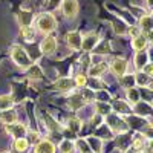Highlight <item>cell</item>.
Listing matches in <instances>:
<instances>
[{"instance_id":"obj_3","label":"cell","mask_w":153,"mask_h":153,"mask_svg":"<svg viewBox=\"0 0 153 153\" xmlns=\"http://www.w3.org/2000/svg\"><path fill=\"white\" fill-rule=\"evenodd\" d=\"M63 12H65V16L72 19L76 16V12H78V2L76 0H63Z\"/></svg>"},{"instance_id":"obj_28","label":"cell","mask_w":153,"mask_h":153,"mask_svg":"<svg viewBox=\"0 0 153 153\" xmlns=\"http://www.w3.org/2000/svg\"><path fill=\"white\" fill-rule=\"evenodd\" d=\"M115 107L117 109H120V112H124V113H127L130 109H129V106H126L124 103H121V101H117V103H115Z\"/></svg>"},{"instance_id":"obj_8","label":"cell","mask_w":153,"mask_h":153,"mask_svg":"<svg viewBox=\"0 0 153 153\" xmlns=\"http://www.w3.org/2000/svg\"><path fill=\"white\" fill-rule=\"evenodd\" d=\"M97 42H98V37H97V34H87L83 40H81V48L84 49V51H92L94 48H95V45H97Z\"/></svg>"},{"instance_id":"obj_34","label":"cell","mask_w":153,"mask_h":153,"mask_svg":"<svg viewBox=\"0 0 153 153\" xmlns=\"http://www.w3.org/2000/svg\"><path fill=\"white\" fill-rule=\"evenodd\" d=\"M78 146H80V149H81L83 153H91V150L87 149V146H86V143L83 141V139H81V141H78Z\"/></svg>"},{"instance_id":"obj_33","label":"cell","mask_w":153,"mask_h":153,"mask_svg":"<svg viewBox=\"0 0 153 153\" xmlns=\"http://www.w3.org/2000/svg\"><path fill=\"white\" fill-rule=\"evenodd\" d=\"M69 126L72 127V129H74L75 132H76V130H80V127H81V124H80L78 121H76V120H72V121L69 123Z\"/></svg>"},{"instance_id":"obj_27","label":"cell","mask_w":153,"mask_h":153,"mask_svg":"<svg viewBox=\"0 0 153 153\" xmlns=\"http://www.w3.org/2000/svg\"><path fill=\"white\" fill-rule=\"evenodd\" d=\"M97 107H98V112H100V113H109V112H110V106H109V104L98 103Z\"/></svg>"},{"instance_id":"obj_26","label":"cell","mask_w":153,"mask_h":153,"mask_svg":"<svg viewBox=\"0 0 153 153\" xmlns=\"http://www.w3.org/2000/svg\"><path fill=\"white\" fill-rule=\"evenodd\" d=\"M29 76H32V78H38V76H42V71H40V68L31 66V69H29Z\"/></svg>"},{"instance_id":"obj_23","label":"cell","mask_w":153,"mask_h":153,"mask_svg":"<svg viewBox=\"0 0 153 153\" xmlns=\"http://www.w3.org/2000/svg\"><path fill=\"white\" fill-rule=\"evenodd\" d=\"M113 29H115V32L120 34V35H123V34H126V32H127L126 25H124V23H121V22H115V23H113Z\"/></svg>"},{"instance_id":"obj_32","label":"cell","mask_w":153,"mask_h":153,"mask_svg":"<svg viewBox=\"0 0 153 153\" xmlns=\"http://www.w3.org/2000/svg\"><path fill=\"white\" fill-rule=\"evenodd\" d=\"M83 97H84V100H86V101H92L95 95H94V92H92V91H84V92H83Z\"/></svg>"},{"instance_id":"obj_13","label":"cell","mask_w":153,"mask_h":153,"mask_svg":"<svg viewBox=\"0 0 153 153\" xmlns=\"http://www.w3.org/2000/svg\"><path fill=\"white\" fill-rule=\"evenodd\" d=\"M109 121H110V126L112 127H117V132H123V130H126V124L117 117L115 118L113 115H110L109 117Z\"/></svg>"},{"instance_id":"obj_38","label":"cell","mask_w":153,"mask_h":153,"mask_svg":"<svg viewBox=\"0 0 153 153\" xmlns=\"http://www.w3.org/2000/svg\"><path fill=\"white\" fill-rule=\"evenodd\" d=\"M58 5V0H51V6H57Z\"/></svg>"},{"instance_id":"obj_10","label":"cell","mask_w":153,"mask_h":153,"mask_svg":"<svg viewBox=\"0 0 153 153\" xmlns=\"http://www.w3.org/2000/svg\"><path fill=\"white\" fill-rule=\"evenodd\" d=\"M35 153H55V147L52 143L46 141V139H43V141H40L37 144L35 147Z\"/></svg>"},{"instance_id":"obj_18","label":"cell","mask_w":153,"mask_h":153,"mask_svg":"<svg viewBox=\"0 0 153 153\" xmlns=\"http://www.w3.org/2000/svg\"><path fill=\"white\" fill-rule=\"evenodd\" d=\"M146 60H147V55H146V52H144V51H139V52H138V55H136V61H135L136 68H138V69H143V66L146 65Z\"/></svg>"},{"instance_id":"obj_31","label":"cell","mask_w":153,"mask_h":153,"mask_svg":"<svg viewBox=\"0 0 153 153\" xmlns=\"http://www.w3.org/2000/svg\"><path fill=\"white\" fill-rule=\"evenodd\" d=\"M75 83L78 84V86H84V84H86V76H84V75H76Z\"/></svg>"},{"instance_id":"obj_36","label":"cell","mask_w":153,"mask_h":153,"mask_svg":"<svg viewBox=\"0 0 153 153\" xmlns=\"http://www.w3.org/2000/svg\"><path fill=\"white\" fill-rule=\"evenodd\" d=\"M133 146H135V149H138V150L141 149V147H143V138H141V139L136 138L135 141H133Z\"/></svg>"},{"instance_id":"obj_41","label":"cell","mask_w":153,"mask_h":153,"mask_svg":"<svg viewBox=\"0 0 153 153\" xmlns=\"http://www.w3.org/2000/svg\"><path fill=\"white\" fill-rule=\"evenodd\" d=\"M141 153H143V152H141Z\"/></svg>"},{"instance_id":"obj_6","label":"cell","mask_w":153,"mask_h":153,"mask_svg":"<svg viewBox=\"0 0 153 153\" xmlns=\"http://www.w3.org/2000/svg\"><path fill=\"white\" fill-rule=\"evenodd\" d=\"M126 69H127V61L124 58H115L113 60V63H112L113 74H117L118 76H123L126 74Z\"/></svg>"},{"instance_id":"obj_16","label":"cell","mask_w":153,"mask_h":153,"mask_svg":"<svg viewBox=\"0 0 153 153\" xmlns=\"http://www.w3.org/2000/svg\"><path fill=\"white\" fill-rule=\"evenodd\" d=\"M12 104H14V101H12L11 97H0V109H2V110L11 109Z\"/></svg>"},{"instance_id":"obj_5","label":"cell","mask_w":153,"mask_h":153,"mask_svg":"<svg viewBox=\"0 0 153 153\" xmlns=\"http://www.w3.org/2000/svg\"><path fill=\"white\" fill-rule=\"evenodd\" d=\"M55 48H57V40L54 37H46L40 45V49L43 54H52L55 51Z\"/></svg>"},{"instance_id":"obj_9","label":"cell","mask_w":153,"mask_h":153,"mask_svg":"<svg viewBox=\"0 0 153 153\" xmlns=\"http://www.w3.org/2000/svg\"><path fill=\"white\" fill-rule=\"evenodd\" d=\"M6 130L16 138H22V135H25V132H26V127H25L23 124H8L6 126Z\"/></svg>"},{"instance_id":"obj_30","label":"cell","mask_w":153,"mask_h":153,"mask_svg":"<svg viewBox=\"0 0 153 153\" xmlns=\"http://www.w3.org/2000/svg\"><path fill=\"white\" fill-rule=\"evenodd\" d=\"M129 95H130V101H132V103H136V101H138V92L135 91V89H129Z\"/></svg>"},{"instance_id":"obj_35","label":"cell","mask_w":153,"mask_h":153,"mask_svg":"<svg viewBox=\"0 0 153 153\" xmlns=\"http://www.w3.org/2000/svg\"><path fill=\"white\" fill-rule=\"evenodd\" d=\"M143 69H144V74H147V75H152V63H146V65L143 66Z\"/></svg>"},{"instance_id":"obj_12","label":"cell","mask_w":153,"mask_h":153,"mask_svg":"<svg viewBox=\"0 0 153 153\" xmlns=\"http://www.w3.org/2000/svg\"><path fill=\"white\" fill-rule=\"evenodd\" d=\"M139 29L144 31V35L147 37L152 31V17L150 16H143L139 20Z\"/></svg>"},{"instance_id":"obj_25","label":"cell","mask_w":153,"mask_h":153,"mask_svg":"<svg viewBox=\"0 0 153 153\" xmlns=\"http://www.w3.org/2000/svg\"><path fill=\"white\" fill-rule=\"evenodd\" d=\"M60 149H61L63 153H72V152H74V144L66 139V141L61 143V147H60Z\"/></svg>"},{"instance_id":"obj_17","label":"cell","mask_w":153,"mask_h":153,"mask_svg":"<svg viewBox=\"0 0 153 153\" xmlns=\"http://www.w3.org/2000/svg\"><path fill=\"white\" fill-rule=\"evenodd\" d=\"M0 118H2L3 121H6V123H16V120H17V115L8 109V110H5L2 115H0Z\"/></svg>"},{"instance_id":"obj_37","label":"cell","mask_w":153,"mask_h":153,"mask_svg":"<svg viewBox=\"0 0 153 153\" xmlns=\"http://www.w3.org/2000/svg\"><path fill=\"white\" fill-rule=\"evenodd\" d=\"M129 32H130V34H132L133 37H136V35H139V34H141V32H139V29H138V28H130V29H129Z\"/></svg>"},{"instance_id":"obj_19","label":"cell","mask_w":153,"mask_h":153,"mask_svg":"<svg viewBox=\"0 0 153 153\" xmlns=\"http://www.w3.org/2000/svg\"><path fill=\"white\" fill-rule=\"evenodd\" d=\"M106 69H107V66L104 65V63H101V65H97V66L91 68V75L98 76V75H101V74H104V72H106Z\"/></svg>"},{"instance_id":"obj_20","label":"cell","mask_w":153,"mask_h":153,"mask_svg":"<svg viewBox=\"0 0 153 153\" xmlns=\"http://www.w3.org/2000/svg\"><path fill=\"white\" fill-rule=\"evenodd\" d=\"M135 80H136L139 84H143V86H149V84H150V75L141 72V74H138V75L135 76Z\"/></svg>"},{"instance_id":"obj_15","label":"cell","mask_w":153,"mask_h":153,"mask_svg":"<svg viewBox=\"0 0 153 153\" xmlns=\"http://www.w3.org/2000/svg\"><path fill=\"white\" fill-rule=\"evenodd\" d=\"M69 106H71L72 109H80V107L83 106V97H80V95L71 97V98H69Z\"/></svg>"},{"instance_id":"obj_22","label":"cell","mask_w":153,"mask_h":153,"mask_svg":"<svg viewBox=\"0 0 153 153\" xmlns=\"http://www.w3.org/2000/svg\"><path fill=\"white\" fill-rule=\"evenodd\" d=\"M26 149H28V141H26V139L17 138V141H16V150L17 152H25Z\"/></svg>"},{"instance_id":"obj_40","label":"cell","mask_w":153,"mask_h":153,"mask_svg":"<svg viewBox=\"0 0 153 153\" xmlns=\"http://www.w3.org/2000/svg\"><path fill=\"white\" fill-rule=\"evenodd\" d=\"M3 153H9V152H3Z\"/></svg>"},{"instance_id":"obj_29","label":"cell","mask_w":153,"mask_h":153,"mask_svg":"<svg viewBox=\"0 0 153 153\" xmlns=\"http://www.w3.org/2000/svg\"><path fill=\"white\" fill-rule=\"evenodd\" d=\"M133 83H135V76H130V78H129V76H126V78H123V84L126 87H129V89L133 86Z\"/></svg>"},{"instance_id":"obj_21","label":"cell","mask_w":153,"mask_h":153,"mask_svg":"<svg viewBox=\"0 0 153 153\" xmlns=\"http://www.w3.org/2000/svg\"><path fill=\"white\" fill-rule=\"evenodd\" d=\"M22 35H23L25 40L31 42L32 38H34V31H32V28H31V26H25V28H22Z\"/></svg>"},{"instance_id":"obj_39","label":"cell","mask_w":153,"mask_h":153,"mask_svg":"<svg viewBox=\"0 0 153 153\" xmlns=\"http://www.w3.org/2000/svg\"><path fill=\"white\" fill-rule=\"evenodd\" d=\"M147 5H149V8H152V0H147Z\"/></svg>"},{"instance_id":"obj_11","label":"cell","mask_w":153,"mask_h":153,"mask_svg":"<svg viewBox=\"0 0 153 153\" xmlns=\"http://www.w3.org/2000/svg\"><path fill=\"white\" fill-rule=\"evenodd\" d=\"M132 46H133V49H136V51H144L146 46H147V37H146L144 34H139V35L133 37Z\"/></svg>"},{"instance_id":"obj_1","label":"cell","mask_w":153,"mask_h":153,"mask_svg":"<svg viewBox=\"0 0 153 153\" xmlns=\"http://www.w3.org/2000/svg\"><path fill=\"white\" fill-rule=\"evenodd\" d=\"M37 28L40 32H45V34H49L52 32L55 28H57V20L52 14H49V12H45L38 17L37 20Z\"/></svg>"},{"instance_id":"obj_2","label":"cell","mask_w":153,"mask_h":153,"mask_svg":"<svg viewBox=\"0 0 153 153\" xmlns=\"http://www.w3.org/2000/svg\"><path fill=\"white\" fill-rule=\"evenodd\" d=\"M11 55H12L14 61L17 63V65H19L20 68L26 69V68H29V66H31V60H29L28 54L25 52V49H23L22 46H14V48H12Z\"/></svg>"},{"instance_id":"obj_7","label":"cell","mask_w":153,"mask_h":153,"mask_svg":"<svg viewBox=\"0 0 153 153\" xmlns=\"http://www.w3.org/2000/svg\"><path fill=\"white\" fill-rule=\"evenodd\" d=\"M17 20H19V25H20L22 28L29 26L31 22H32V12L28 11V9H22L19 14H17Z\"/></svg>"},{"instance_id":"obj_24","label":"cell","mask_w":153,"mask_h":153,"mask_svg":"<svg viewBox=\"0 0 153 153\" xmlns=\"http://www.w3.org/2000/svg\"><path fill=\"white\" fill-rule=\"evenodd\" d=\"M95 51H97L98 54H107L109 51H110V43L109 42H103L98 48H95Z\"/></svg>"},{"instance_id":"obj_4","label":"cell","mask_w":153,"mask_h":153,"mask_svg":"<svg viewBox=\"0 0 153 153\" xmlns=\"http://www.w3.org/2000/svg\"><path fill=\"white\" fill-rule=\"evenodd\" d=\"M81 35L80 32H76V31H72V32H68L66 34V42L69 45V48L72 49H80L81 48Z\"/></svg>"},{"instance_id":"obj_14","label":"cell","mask_w":153,"mask_h":153,"mask_svg":"<svg viewBox=\"0 0 153 153\" xmlns=\"http://www.w3.org/2000/svg\"><path fill=\"white\" fill-rule=\"evenodd\" d=\"M55 86L58 89H61V91H71V89L74 87V83L69 80V78H61L55 83Z\"/></svg>"}]
</instances>
